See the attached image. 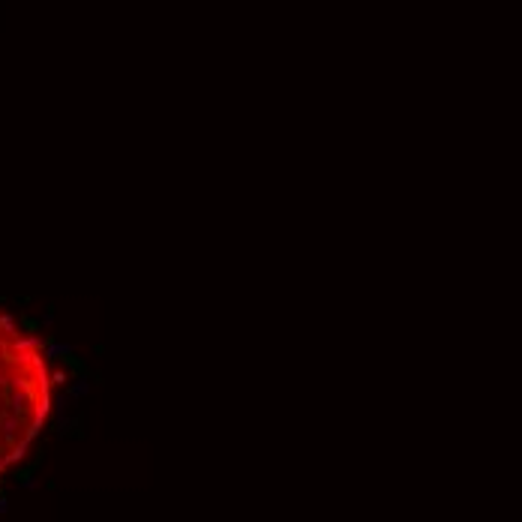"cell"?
I'll list each match as a JSON object with an SVG mask.
<instances>
[{"mask_svg":"<svg viewBox=\"0 0 522 522\" xmlns=\"http://www.w3.org/2000/svg\"><path fill=\"white\" fill-rule=\"evenodd\" d=\"M54 405L45 345L0 312V480L24 459Z\"/></svg>","mask_w":522,"mask_h":522,"instance_id":"1","label":"cell"}]
</instances>
